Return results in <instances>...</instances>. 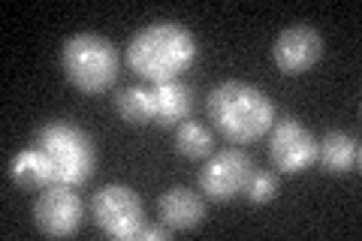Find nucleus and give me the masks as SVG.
Instances as JSON below:
<instances>
[{"label":"nucleus","instance_id":"1a4fd4ad","mask_svg":"<svg viewBox=\"0 0 362 241\" xmlns=\"http://www.w3.org/2000/svg\"><path fill=\"white\" fill-rule=\"evenodd\" d=\"M323 57V37L314 25H290L281 30L272 45V61L281 73L302 76Z\"/></svg>","mask_w":362,"mask_h":241},{"label":"nucleus","instance_id":"f03ea898","mask_svg":"<svg viewBox=\"0 0 362 241\" xmlns=\"http://www.w3.org/2000/svg\"><path fill=\"white\" fill-rule=\"evenodd\" d=\"M206 112L214 130L235 145L263 139L275 124V106L266 97V90L251 82H239V78L214 85L206 97Z\"/></svg>","mask_w":362,"mask_h":241},{"label":"nucleus","instance_id":"39448f33","mask_svg":"<svg viewBox=\"0 0 362 241\" xmlns=\"http://www.w3.org/2000/svg\"><path fill=\"white\" fill-rule=\"evenodd\" d=\"M90 217L109 238L136 241L145 226V208L139 193L127 184H106L90 196Z\"/></svg>","mask_w":362,"mask_h":241},{"label":"nucleus","instance_id":"9b49d317","mask_svg":"<svg viewBox=\"0 0 362 241\" xmlns=\"http://www.w3.org/2000/svg\"><path fill=\"white\" fill-rule=\"evenodd\" d=\"M157 208L169 229H197L206 221V202L190 187H169L157 202Z\"/></svg>","mask_w":362,"mask_h":241},{"label":"nucleus","instance_id":"9d476101","mask_svg":"<svg viewBox=\"0 0 362 241\" xmlns=\"http://www.w3.org/2000/svg\"><path fill=\"white\" fill-rule=\"evenodd\" d=\"M317 163L332 175H354L362 163V148L354 133L332 130L317 142Z\"/></svg>","mask_w":362,"mask_h":241},{"label":"nucleus","instance_id":"6e6552de","mask_svg":"<svg viewBox=\"0 0 362 241\" xmlns=\"http://www.w3.org/2000/svg\"><path fill=\"white\" fill-rule=\"evenodd\" d=\"M33 223L49 238H70L85 223V202L76 193V187H49L40 190L33 202Z\"/></svg>","mask_w":362,"mask_h":241},{"label":"nucleus","instance_id":"dca6fc26","mask_svg":"<svg viewBox=\"0 0 362 241\" xmlns=\"http://www.w3.org/2000/svg\"><path fill=\"white\" fill-rule=\"evenodd\" d=\"M242 196L251 205H266L278 196V175L272 169H254V175L247 178V184L242 190Z\"/></svg>","mask_w":362,"mask_h":241},{"label":"nucleus","instance_id":"7ed1b4c3","mask_svg":"<svg viewBox=\"0 0 362 241\" xmlns=\"http://www.w3.org/2000/svg\"><path fill=\"white\" fill-rule=\"evenodd\" d=\"M33 148L52 160L58 184L64 187H82L90 181L97 169V148L94 139L70 121H45L33 133Z\"/></svg>","mask_w":362,"mask_h":241},{"label":"nucleus","instance_id":"0eeeda50","mask_svg":"<svg viewBox=\"0 0 362 241\" xmlns=\"http://www.w3.org/2000/svg\"><path fill=\"white\" fill-rule=\"evenodd\" d=\"M269 160L284 175H296L317 163V139L314 133L296 118H278L269 130Z\"/></svg>","mask_w":362,"mask_h":241},{"label":"nucleus","instance_id":"423d86ee","mask_svg":"<svg viewBox=\"0 0 362 241\" xmlns=\"http://www.w3.org/2000/svg\"><path fill=\"white\" fill-rule=\"evenodd\" d=\"M254 175V160L242 148H223L214 151L199 172V193L211 202H233L242 196L247 178Z\"/></svg>","mask_w":362,"mask_h":241},{"label":"nucleus","instance_id":"2eb2a0df","mask_svg":"<svg viewBox=\"0 0 362 241\" xmlns=\"http://www.w3.org/2000/svg\"><path fill=\"white\" fill-rule=\"evenodd\" d=\"M175 148L187 160H206L214 154V136L199 121H181L175 127Z\"/></svg>","mask_w":362,"mask_h":241},{"label":"nucleus","instance_id":"f257e3e1","mask_svg":"<svg viewBox=\"0 0 362 241\" xmlns=\"http://www.w3.org/2000/svg\"><path fill=\"white\" fill-rule=\"evenodd\" d=\"M127 66L151 85L175 82L197 61V40L178 21H151L139 28L124 52Z\"/></svg>","mask_w":362,"mask_h":241},{"label":"nucleus","instance_id":"4468645a","mask_svg":"<svg viewBox=\"0 0 362 241\" xmlns=\"http://www.w3.org/2000/svg\"><path fill=\"white\" fill-rule=\"evenodd\" d=\"M115 109L121 121L130 124V127L154 124V94L148 88H121L115 97Z\"/></svg>","mask_w":362,"mask_h":241},{"label":"nucleus","instance_id":"f3484780","mask_svg":"<svg viewBox=\"0 0 362 241\" xmlns=\"http://www.w3.org/2000/svg\"><path fill=\"white\" fill-rule=\"evenodd\" d=\"M139 238H145V241H169V238H173V229H169L166 223L163 226H148V223H145Z\"/></svg>","mask_w":362,"mask_h":241},{"label":"nucleus","instance_id":"ddd939ff","mask_svg":"<svg viewBox=\"0 0 362 241\" xmlns=\"http://www.w3.org/2000/svg\"><path fill=\"white\" fill-rule=\"evenodd\" d=\"M151 94H154V124H160V127H178L181 121L190 118V109H194V90L181 82V78L154 85Z\"/></svg>","mask_w":362,"mask_h":241},{"label":"nucleus","instance_id":"f8f14e48","mask_svg":"<svg viewBox=\"0 0 362 241\" xmlns=\"http://www.w3.org/2000/svg\"><path fill=\"white\" fill-rule=\"evenodd\" d=\"M9 178H13L21 190H49V187H58V175H54L52 160L45 157L40 148H33V145L13 157V163H9Z\"/></svg>","mask_w":362,"mask_h":241},{"label":"nucleus","instance_id":"20e7f679","mask_svg":"<svg viewBox=\"0 0 362 241\" xmlns=\"http://www.w3.org/2000/svg\"><path fill=\"white\" fill-rule=\"evenodd\" d=\"M61 66L64 76L82 94H103L115 85L121 57L115 42L100 33H73L61 45Z\"/></svg>","mask_w":362,"mask_h":241}]
</instances>
